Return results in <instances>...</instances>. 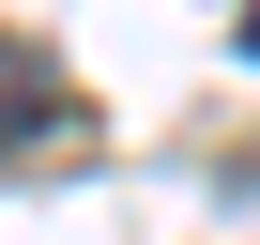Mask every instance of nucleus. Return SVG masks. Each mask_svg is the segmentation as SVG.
<instances>
[{"instance_id":"nucleus-1","label":"nucleus","mask_w":260,"mask_h":245,"mask_svg":"<svg viewBox=\"0 0 260 245\" xmlns=\"http://www.w3.org/2000/svg\"><path fill=\"white\" fill-rule=\"evenodd\" d=\"M245 62H260V0H245Z\"/></svg>"}]
</instances>
